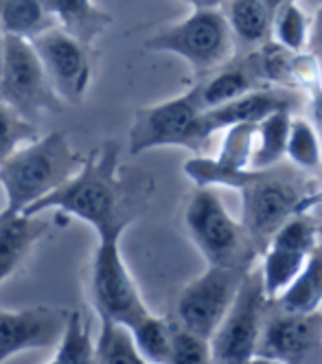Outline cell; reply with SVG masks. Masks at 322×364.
Segmentation results:
<instances>
[{"mask_svg": "<svg viewBox=\"0 0 322 364\" xmlns=\"http://www.w3.org/2000/svg\"><path fill=\"white\" fill-rule=\"evenodd\" d=\"M84 161L86 156L79 154L60 129L20 147L0 165V189L5 193L0 218L22 215L44 196L60 189L82 169Z\"/></svg>", "mask_w": 322, "mask_h": 364, "instance_id": "cell-3", "label": "cell"}, {"mask_svg": "<svg viewBox=\"0 0 322 364\" xmlns=\"http://www.w3.org/2000/svg\"><path fill=\"white\" fill-rule=\"evenodd\" d=\"M46 211H60L86 222L95 228L97 237L125 230L132 215H127V185L121 173L117 143L107 141L86 154L82 169L22 215H42Z\"/></svg>", "mask_w": 322, "mask_h": 364, "instance_id": "cell-1", "label": "cell"}, {"mask_svg": "<svg viewBox=\"0 0 322 364\" xmlns=\"http://www.w3.org/2000/svg\"><path fill=\"white\" fill-rule=\"evenodd\" d=\"M46 11L55 18L58 27L86 42L88 46L105 33L112 16L103 11L95 0H42Z\"/></svg>", "mask_w": 322, "mask_h": 364, "instance_id": "cell-17", "label": "cell"}, {"mask_svg": "<svg viewBox=\"0 0 322 364\" xmlns=\"http://www.w3.org/2000/svg\"><path fill=\"white\" fill-rule=\"evenodd\" d=\"M287 159L294 167L311 171L322 161V141L316 127L305 119H291L287 139Z\"/></svg>", "mask_w": 322, "mask_h": 364, "instance_id": "cell-27", "label": "cell"}, {"mask_svg": "<svg viewBox=\"0 0 322 364\" xmlns=\"http://www.w3.org/2000/svg\"><path fill=\"white\" fill-rule=\"evenodd\" d=\"M291 117L289 110L274 112L263 119L254 127V147L248 169H272L287 159V139H289Z\"/></svg>", "mask_w": 322, "mask_h": 364, "instance_id": "cell-19", "label": "cell"}, {"mask_svg": "<svg viewBox=\"0 0 322 364\" xmlns=\"http://www.w3.org/2000/svg\"><path fill=\"white\" fill-rule=\"evenodd\" d=\"M143 46L151 53L178 55L195 73L206 75L232 60L235 33L222 9H193L184 20L154 33Z\"/></svg>", "mask_w": 322, "mask_h": 364, "instance_id": "cell-4", "label": "cell"}, {"mask_svg": "<svg viewBox=\"0 0 322 364\" xmlns=\"http://www.w3.org/2000/svg\"><path fill=\"white\" fill-rule=\"evenodd\" d=\"M244 364H283V362L272 360V358H265V355H254V358H250V360L244 362Z\"/></svg>", "mask_w": 322, "mask_h": 364, "instance_id": "cell-33", "label": "cell"}, {"mask_svg": "<svg viewBox=\"0 0 322 364\" xmlns=\"http://www.w3.org/2000/svg\"><path fill=\"white\" fill-rule=\"evenodd\" d=\"M125 230L99 235L90 264V303L101 321L121 323L125 327L149 314L136 281H134L123 252L121 237Z\"/></svg>", "mask_w": 322, "mask_h": 364, "instance_id": "cell-5", "label": "cell"}, {"mask_svg": "<svg viewBox=\"0 0 322 364\" xmlns=\"http://www.w3.org/2000/svg\"><path fill=\"white\" fill-rule=\"evenodd\" d=\"M68 316L70 311L55 307H0V364L22 351L58 347Z\"/></svg>", "mask_w": 322, "mask_h": 364, "instance_id": "cell-12", "label": "cell"}, {"mask_svg": "<svg viewBox=\"0 0 322 364\" xmlns=\"http://www.w3.org/2000/svg\"><path fill=\"white\" fill-rule=\"evenodd\" d=\"M313 121L318 125V134H320V141H322V92L316 97V103H313Z\"/></svg>", "mask_w": 322, "mask_h": 364, "instance_id": "cell-32", "label": "cell"}, {"mask_svg": "<svg viewBox=\"0 0 322 364\" xmlns=\"http://www.w3.org/2000/svg\"><path fill=\"white\" fill-rule=\"evenodd\" d=\"M309 257L311 250H305L301 246H291L277 240L267 244L263 252V262L259 264L267 299L277 301L294 283V279L301 274Z\"/></svg>", "mask_w": 322, "mask_h": 364, "instance_id": "cell-18", "label": "cell"}, {"mask_svg": "<svg viewBox=\"0 0 322 364\" xmlns=\"http://www.w3.org/2000/svg\"><path fill=\"white\" fill-rule=\"evenodd\" d=\"M58 27L42 0H0V31L33 40L36 36Z\"/></svg>", "mask_w": 322, "mask_h": 364, "instance_id": "cell-21", "label": "cell"}, {"mask_svg": "<svg viewBox=\"0 0 322 364\" xmlns=\"http://www.w3.org/2000/svg\"><path fill=\"white\" fill-rule=\"evenodd\" d=\"M0 33H3V31H0Z\"/></svg>", "mask_w": 322, "mask_h": 364, "instance_id": "cell-36", "label": "cell"}, {"mask_svg": "<svg viewBox=\"0 0 322 364\" xmlns=\"http://www.w3.org/2000/svg\"><path fill=\"white\" fill-rule=\"evenodd\" d=\"M31 44L66 106L82 103L92 82L90 46L60 27L36 36Z\"/></svg>", "mask_w": 322, "mask_h": 364, "instance_id": "cell-11", "label": "cell"}, {"mask_svg": "<svg viewBox=\"0 0 322 364\" xmlns=\"http://www.w3.org/2000/svg\"><path fill=\"white\" fill-rule=\"evenodd\" d=\"M97 364H151L139 351L132 331L112 321H101V333L97 341Z\"/></svg>", "mask_w": 322, "mask_h": 364, "instance_id": "cell-24", "label": "cell"}, {"mask_svg": "<svg viewBox=\"0 0 322 364\" xmlns=\"http://www.w3.org/2000/svg\"><path fill=\"white\" fill-rule=\"evenodd\" d=\"M248 270L250 268L208 266L180 292L176 307L180 325L210 341L228 314Z\"/></svg>", "mask_w": 322, "mask_h": 364, "instance_id": "cell-10", "label": "cell"}, {"mask_svg": "<svg viewBox=\"0 0 322 364\" xmlns=\"http://www.w3.org/2000/svg\"><path fill=\"white\" fill-rule=\"evenodd\" d=\"M167 364H215L213 345L208 338L178 325L173 327L171 355Z\"/></svg>", "mask_w": 322, "mask_h": 364, "instance_id": "cell-29", "label": "cell"}, {"mask_svg": "<svg viewBox=\"0 0 322 364\" xmlns=\"http://www.w3.org/2000/svg\"><path fill=\"white\" fill-rule=\"evenodd\" d=\"M322 314H291L279 311L277 316L265 318L257 355L279 360L283 364H299L320 341Z\"/></svg>", "mask_w": 322, "mask_h": 364, "instance_id": "cell-13", "label": "cell"}, {"mask_svg": "<svg viewBox=\"0 0 322 364\" xmlns=\"http://www.w3.org/2000/svg\"><path fill=\"white\" fill-rule=\"evenodd\" d=\"M3 50H5V33H0V60H3Z\"/></svg>", "mask_w": 322, "mask_h": 364, "instance_id": "cell-35", "label": "cell"}, {"mask_svg": "<svg viewBox=\"0 0 322 364\" xmlns=\"http://www.w3.org/2000/svg\"><path fill=\"white\" fill-rule=\"evenodd\" d=\"M208 141L195 86L180 97L134 112L129 127V154L139 156L160 147H186L198 151Z\"/></svg>", "mask_w": 322, "mask_h": 364, "instance_id": "cell-7", "label": "cell"}, {"mask_svg": "<svg viewBox=\"0 0 322 364\" xmlns=\"http://www.w3.org/2000/svg\"><path fill=\"white\" fill-rule=\"evenodd\" d=\"M309 53L322 64V5L320 9L316 11V18L311 22V27H309Z\"/></svg>", "mask_w": 322, "mask_h": 364, "instance_id": "cell-30", "label": "cell"}, {"mask_svg": "<svg viewBox=\"0 0 322 364\" xmlns=\"http://www.w3.org/2000/svg\"><path fill=\"white\" fill-rule=\"evenodd\" d=\"M294 97L285 92V88H254L230 103H224L220 108H213L202 112L204 132L210 136L213 132L232 125H246V123H261L263 119L272 117L274 112L289 110Z\"/></svg>", "mask_w": 322, "mask_h": 364, "instance_id": "cell-14", "label": "cell"}, {"mask_svg": "<svg viewBox=\"0 0 322 364\" xmlns=\"http://www.w3.org/2000/svg\"><path fill=\"white\" fill-rule=\"evenodd\" d=\"M0 99L33 123L46 112H62L66 108L31 40L5 36L0 60Z\"/></svg>", "mask_w": 322, "mask_h": 364, "instance_id": "cell-6", "label": "cell"}, {"mask_svg": "<svg viewBox=\"0 0 322 364\" xmlns=\"http://www.w3.org/2000/svg\"><path fill=\"white\" fill-rule=\"evenodd\" d=\"M184 224L208 266L248 268L246 255L252 240L244 224H237L228 215L213 187H200L191 196L184 211Z\"/></svg>", "mask_w": 322, "mask_h": 364, "instance_id": "cell-8", "label": "cell"}, {"mask_svg": "<svg viewBox=\"0 0 322 364\" xmlns=\"http://www.w3.org/2000/svg\"><path fill=\"white\" fill-rule=\"evenodd\" d=\"M226 16L235 38L246 46H261L272 36L274 11L263 0H228Z\"/></svg>", "mask_w": 322, "mask_h": 364, "instance_id": "cell-22", "label": "cell"}, {"mask_svg": "<svg viewBox=\"0 0 322 364\" xmlns=\"http://www.w3.org/2000/svg\"><path fill=\"white\" fill-rule=\"evenodd\" d=\"M55 358L62 364H97V343H92L90 325L79 311H70Z\"/></svg>", "mask_w": 322, "mask_h": 364, "instance_id": "cell-25", "label": "cell"}, {"mask_svg": "<svg viewBox=\"0 0 322 364\" xmlns=\"http://www.w3.org/2000/svg\"><path fill=\"white\" fill-rule=\"evenodd\" d=\"M46 232L40 215L0 218V283L7 281Z\"/></svg>", "mask_w": 322, "mask_h": 364, "instance_id": "cell-15", "label": "cell"}, {"mask_svg": "<svg viewBox=\"0 0 322 364\" xmlns=\"http://www.w3.org/2000/svg\"><path fill=\"white\" fill-rule=\"evenodd\" d=\"M263 3L277 14V9H279V7H283V5H287V3H296V0H263Z\"/></svg>", "mask_w": 322, "mask_h": 364, "instance_id": "cell-34", "label": "cell"}, {"mask_svg": "<svg viewBox=\"0 0 322 364\" xmlns=\"http://www.w3.org/2000/svg\"><path fill=\"white\" fill-rule=\"evenodd\" d=\"M132 331L134 343L139 351L149 360L151 364H167L171 355V343H173V327L156 314L143 316L134 325L127 327Z\"/></svg>", "mask_w": 322, "mask_h": 364, "instance_id": "cell-23", "label": "cell"}, {"mask_svg": "<svg viewBox=\"0 0 322 364\" xmlns=\"http://www.w3.org/2000/svg\"><path fill=\"white\" fill-rule=\"evenodd\" d=\"M274 40L291 53H301L303 46L309 42V27L303 9L296 3H287L277 9L272 24Z\"/></svg>", "mask_w": 322, "mask_h": 364, "instance_id": "cell-28", "label": "cell"}, {"mask_svg": "<svg viewBox=\"0 0 322 364\" xmlns=\"http://www.w3.org/2000/svg\"><path fill=\"white\" fill-rule=\"evenodd\" d=\"M259 77L254 75L248 58L244 62L237 64H226L222 68H218L215 73H210L202 84L195 86L198 92V101L202 112L220 108L224 103H230L239 97H244L246 92L259 88Z\"/></svg>", "mask_w": 322, "mask_h": 364, "instance_id": "cell-16", "label": "cell"}, {"mask_svg": "<svg viewBox=\"0 0 322 364\" xmlns=\"http://www.w3.org/2000/svg\"><path fill=\"white\" fill-rule=\"evenodd\" d=\"M267 299L261 268H252L241 281L237 296L222 325L210 338L215 364H244L257 355L265 327Z\"/></svg>", "mask_w": 322, "mask_h": 364, "instance_id": "cell-9", "label": "cell"}, {"mask_svg": "<svg viewBox=\"0 0 322 364\" xmlns=\"http://www.w3.org/2000/svg\"><path fill=\"white\" fill-rule=\"evenodd\" d=\"M36 139H40L36 123L24 119L5 99H0V165Z\"/></svg>", "mask_w": 322, "mask_h": 364, "instance_id": "cell-26", "label": "cell"}, {"mask_svg": "<svg viewBox=\"0 0 322 364\" xmlns=\"http://www.w3.org/2000/svg\"><path fill=\"white\" fill-rule=\"evenodd\" d=\"M184 171L200 187L232 185L241 193L244 228L252 244L265 248L277 230L303 209V191L299 182L283 169H228L208 159H193L184 165Z\"/></svg>", "mask_w": 322, "mask_h": 364, "instance_id": "cell-2", "label": "cell"}, {"mask_svg": "<svg viewBox=\"0 0 322 364\" xmlns=\"http://www.w3.org/2000/svg\"><path fill=\"white\" fill-rule=\"evenodd\" d=\"M182 3L191 5L193 9H222L228 5V0H182Z\"/></svg>", "mask_w": 322, "mask_h": 364, "instance_id": "cell-31", "label": "cell"}, {"mask_svg": "<svg viewBox=\"0 0 322 364\" xmlns=\"http://www.w3.org/2000/svg\"><path fill=\"white\" fill-rule=\"evenodd\" d=\"M274 303L291 314H316L322 305V246L311 252L301 274Z\"/></svg>", "mask_w": 322, "mask_h": 364, "instance_id": "cell-20", "label": "cell"}]
</instances>
